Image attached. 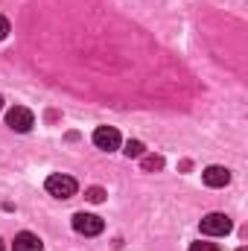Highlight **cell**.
I'll use <instances>...</instances> for the list:
<instances>
[{"instance_id":"cell-5","label":"cell","mask_w":248,"mask_h":251,"mask_svg":"<svg viewBox=\"0 0 248 251\" xmlns=\"http://www.w3.org/2000/svg\"><path fill=\"white\" fill-rule=\"evenodd\" d=\"M94 146L102 149V152L120 149V131H117L114 126H99V128H94Z\"/></svg>"},{"instance_id":"cell-11","label":"cell","mask_w":248,"mask_h":251,"mask_svg":"<svg viewBox=\"0 0 248 251\" xmlns=\"http://www.w3.org/2000/svg\"><path fill=\"white\" fill-rule=\"evenodd\" d=\"M190 251H222V249H219L216 243H201V240H198V243L190 246Z\"/></svg>"},{"instance_id":"cell-14","label":"cell","mask_w":248,"mask_h":251,"mask_svg":"<svg viewBox=\"0 0 248 251\" xmlns=\"http://www.w3.org/2000/svg\"><path fill=\"white\" fill-rule=\"evenodd\" d=\"M0 111H3V97H0Z\"/></svg>"},{"instance_id":"cell-6","label":"cell","mask_w":248,"mask_h":251,"mask_svg":"<svg viewBox=\"0 0 248 251\" xmlns=\"http://www.w3.org/2000/svg\"><path fill=\"white\" fill-rule=\"evenodd\" d=\"M201 178H204V184L207 187H225L228 181H231V170L228 167H207L204 173H201Z\"/></svg>"},{"instance_id":"cell-12","label":"cell","mask_w":248,"mask_h":251,"mask_svg":"<svg viewBox=\"0 0 248 251\" xmlns=\"http://www.w3.org/2000/svg\"><path fill=\"white\" fill-rule=\"evenodd\" d=\"M6 35H9V21H6V18L0 15V41H3Z\"/></svg>"},{"instance_id":"cell-10","label":"cell","mask_w":248,"mask_h":251,"mask_svg":"<svg viewBox=\"0 0 248 251\" xmlns=\"http://www.w3.org/2000/svg\"><path fill=\"white\" fill-rule=\"evenodd\" d=\"M85 196H88V201H94V204L105 201V190H102V187H91L88 193H85Z\"/></svg>"},{"instance_id":"cell-7","label":"cell","mask_w":248,"mask_h":251,"mask_svg":"<svg viewBox=\"0 0 248 251\" xmlns=\"http://www.w3.org/2000/svg\"><path fill=\"white\" fill-rule=\"evenodd\" d=\"M41 240L35 237V234H29V231H21L18 237H15V243H12V251H41Z\"/></svg>"},{"instance_id":"cell-1","label":"cell","mask_w":248,"mask_h":251,"mask_svg":"<svg viewBox=\"0 0 248 251\" xmlns=\"http://www.w3.org/2000/svg\"><path fill=\"white\" fill-rule=\"evenodd\" d=\"M73 231L76 234H82V237H99L102 231H105V222L97 216V213H76L73 216Z\"/></svg>"},{"instance_id":"cell-15","label":"cell","mask_w":248,"mask_h":251,"mask_svg":"<svg viewBox=\"0 0 248 251\" xmlns=\"http://www.w3.org/2000/svg\"><path fill=\"white\" fill-rule=\"evenodd\" d=\"M240 251H246V249H240Z\"/></svg>"},{"instance_id":"cell-13","label":"cell","mask_w":248,"mask_h":251,"mask_svg":"<svg viewBox=\"0 0 248 251\" xmlns=\"http://www.w3.org/2000/svg\"><path fill=\"white\" fill-rule=\"evenodd\" d=\"M0 251H6V246H3V240H0Z\"/></svg>"},{"instance_id":"cell-4","label":"cell","mask_w":248,"mask_h":251,"mask_svg":"<svg viewBox=\"0 0 248 251\" xmlns=\"http://www.w3.org/2000/svg\"><path fill=\"white\" fill-rule=\"evenodd\" d=\"M6 126H9L12 131H18V134H26V131L35 126V114H32L29 108H24V105H15V108L6 111Z\"/></svg>"},{"instance_id":"cell-3","label":"cell","mask_w":248,"mask_h":251,"mask_svg":"<svg viewBox=\"0 0 248 251\" xmlns=\"http://www.w3.org/2000/svg\"><path fill=\"white\" fill-rule=\"evenodd\" d=\"M44 187H47V193H50L53 199H70V196H76V178H70V176H64V173H53V176L44 181Z\"/></svg>"},{"instance_id":"cell-2","label":"cell","mask_w":248,"mask_h":251,"mask_svg":"<svg viewBox=\"0 0 248 251\" xmlns=\"http://www.w3.org/2000/svg\"><path fill=\"white\" fill-rule=\"evenodd\" d=\"M198 228L207 237H225V234H231L234 225H231V216H225V213H207V216H201Z\"/></svg>"},{"instance_id":"cell-8","label":"cell","mask_w":248,"mask_h":251,"mask_svg":"<svg viewBox=\"0 0 248 251\" xmlns=\"http://www.w3.org/2000/svg\"><path fill=\"white\" fill-rule=\"evenodd\" d=\"M164 167V158L161 155H143V170L146 173H158Z\"/></svg>"},{"instance_id":"cell-9","label":"cell","mask_w":248,"mask_h":251,"mask_svg":"<svg viewBox=\"0 0 248 251\" xmlns=\"http://www.w3.org/2000/svg\"><path fill=\"white\" fill-rule=\"evenodd\" d=\"M123 152L128 155V158H143V155H146V146H143L140 140H128V143H125V149H123Z\"/></svg>"}]
</instances>
